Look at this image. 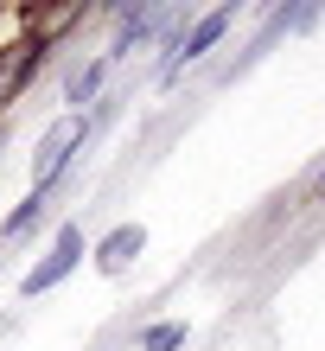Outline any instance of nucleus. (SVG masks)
Wrapping results in <instances>:
<instances>
[{
  "label": "nucleus",
  "instance_id": "nucleus-8",
  "mask_svg": "<svg viewBox=\"0 0 325 351\" xmlns=\"http://www.w3.org/2000/svg\"><path fill=\"white\" fill-rule=\"evenodd\" d=\"M140 351H185V319H153L140 332Z\"/></svg>",
  "mask_w": 325,
  "mask_h": 351
},
{
  "label": "nucleus",
  "instance_id": "nucleus-3",
  "mask_svg": "<svg viewBox=\"0 0 325 351\" xmlns=\"http://www.w3.org/2000/svg\"><path fill=\"white\" fill-rule=\"evenodd\" d=\"M83 256H90V243H83V223H57V237L45 243V256H38L26 275H19V300H38V294H51V287H64L77 268H83Z\"/></svg>",
  "mask_w": 325,
  "mask_h": 351
},
{
  "label": "nucleus",
  "instance_id": "nucleus-9",
  "mask_svg": "<svg viewBox=\"0 0 325 351\" xmlns=\"http://www.w3.org/2000/svg\"><path fill=\"white\" fill-rule=\"evenodd\" d=\"M300 204H325V160L313 167V179H307V192H300Z\"/></svg>",
  "mask_w": 325,
  "mask_h": 351
},
{
  "label": "nucleus",
  "instance_id": "nucleus-2",
  "mask_svg": "<svg viewBox=\"0 0 325 351\" xmlns=\"http://www.w3.org/2000/svg\"><path fill=\"white\" fill-rule=\"evenodd\" d=\"M192 13H179V7H153V0H134V7H115V38L103 45L109 58V71L121 64V58H134V51H147V45H166V38L185 26Z\"/></svg>",
  "mask_w": 325,
  "mask_h": 351
},
{
  "label": "nucleus",
  "instance_id": "nucleus-6",
  "mask_svg": "<svg viewBox=\"0 0 325 351\" xmlns=\"http://www.w3.org/2000/svg\"><path fill=\"white\" fill-rule=\"evenodd\" d=\"M103 84H109V58L103 51L83 58V64H70V77H64V115L96 109V102H103Z\"/></svg>",
  "mask_w": 325,
  "mask_h": 351
},
{
  "label": "nucleus",
  "instance_id": "nucleus-5",
  "mask_svg": "<svg viewBox=\"0 0 325 351\" xmlns=\"http://www.w3.org/2000/svg\"><path fill=\"white\" fill-rule=\"evenodd\" d=\"M140 250H147V223H115L109 237L90 243V262L103 268V275H121V268H128Z\"/></svg>",
  "mask_w": 325,
  "mask_h": 351
},
{
  "label": "nucleus",
  "instance_id": "nucleus-1",
  "mask_svg": "<svg viewBox=\"0 0 325 351\" xmlns=\"http://www.w3.org/2000/svg\"><path fill=\"white\" fill-rule=\"evenodd\" d=\"M236 32V7H211V13H192L185 26H179L166 45H159V84H179L192 64H205V58L223 45V38Z\"/></svg>",
  "mask_w": 325,
  "mask_h": 351
},
{
  "label": "nucleus",
  "instance_id": "nucleus-10",
  "mask_svg": "<svg viewBox=\"0 0 325 351\" xmlns=\"http://www.w3.org/2000/svg\"><path fill=\"white\" fill-rule=\"evenodd\" d=\"M0 141H7V134H0Z\"/></svg>",
  "mask_w": 325,
  "mask_h": 351
},
{
  "label": "nucleus",
  "instance_id": "nucleus-7",
  "mask_svg": "<svg viewBox=\"0 0 325 351\" xmlns=\"http://www.w3.org/2000/svg\"><path fill=\"white\" fill-rule=\"evenodd\" d=\"M45 211H51V192H32V185H26V198H19L13 211L0 217V243H13V237L38 230V223H45Z\"/></svg>",
  "mask_w": 325,
  "mask_h": 351
},
{
  "label": "nucleus",
  "instance_id": "nucleus-4",
  "mask_svg": "<svg viewBox=\"0 0 325 351\" xmlns=\"http://www.w3.org/2000/svg\"><path fill=\"white\" fill-rule=\"evenodd\" d=\"M51 38H38V32H7V38H0V115H7L13 109V102L19 96H26L32 84H38V71H45L51 64Z\"/></svg>",
  "mask_w": 325,
  "mask_h": 351
}]
</instances>
